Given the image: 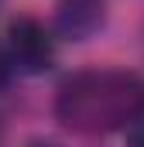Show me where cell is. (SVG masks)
<instances>
[{
  "label": "cell",
  "instance_id": "obj_1",
  "mask_svg": "<svg viewBox=\"0 0 144 147\" xmlns=\"http://www.w3.org/2000/svg\"><path fill=\"white\" fill-rule=\"evenodd\" d=\"M55 116L75 134H113L144 120V75L127 69H82L55 92Z\"/></svg>",
  "mask_w": 144,
  "mask_h": 147
},
{
  "label": "cell",
  "instance_id": "obj_2",
  "mask_svg": "<svg viewBox=\"0 0 144 147\" xmlns=\"http://www.w3.org/2000/svg\"><path fill=\"white\" fill-rule=\"evenodd\" d=\"M3 51L10 58V69L21 75H41L52 69L55 62V38L52 31L38 21V17H14L7 24V38H3Z\"/></svg>",
  "mask_w": 144,
  "mask_h": 147
},
{
  "label": "cell",
  "instance_id": "obj_3",
  "mask_svg": "<svg viewBox=\"0 0 144 147\" xmlns=\"http://www.w3.org/2000/svg\"><path fill=\"white\" fill-rule=\"evenodd\" d=\"M107 21V0H58L55 3V31L69 41L93 38Z\"/></svg>",
  "mask_w": 144,
  "mask_h": 147
},
{
  "label": "cell",
  "instance_id": "obj_4",
  "mask_svg": "<svg viewBox=\"0 0 144 147\" xmlns=\"http://www.w3.org/2000/svg\"><path fill=\"white\" fill-rule=\"evenodd\" d=\"M10 79H14V69H10V58H7V51H3V45H0V89H7Z\"/></svg>",
  "mask_w": 144,
  "mask_h": 147
},
{
  "label": "cell",
  "instance_id": "obj_5",
  "mask_svg": "<svg viewBox=\"0 0 144 147\" xmlns=\"http://www.w3.org/2000/svg\"><path fill=\"white\" fill-rule=\"evenodd\" d=\"M127 147H144V123H134V127H130Z\"/></svg>",
  "mask_w": 144,
  "mask_h": 147
},
{
  "label": "cell",
  "instance_id": "obj_6",
  "mask_svg": "<svg viewBox=\"0 0 144 147\" xmlns=\"http://www.w3.org/2000/svg\"><path fill=\"white\" fill-rule=\"evenodd\" d=\"M24 147H65L62 140H52V137H35V140H28Z\"/></svg>",
  "mask_w": 144,
  "mask_h": 147
},
{
  "label": "cell",
  "instance_id": "obj_7",
  "mask_svg": "<svg viewBox=\"0 0 144 147\" xmlns=\"http://www.w3.org/2000/svg\"><path fill=\"white\" fill-rule=\"evenodd\" d=\"M0 134H3V123H0Z\"/></svg>",
  "mask_w": 144,
  "mask_h": 147
}]
</instances>
